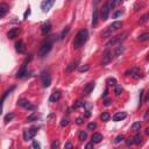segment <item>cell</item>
<instances>
[{
  "label": "cell",
  "mask_w": 149,
  "mask_h": 149,
  "mask_svg": "<svg viewBox=\"0 0 149 149\" xmlns=\"http://www.w3.org/2000/svg\"><path fill=\"white\" fill-rule=\"evenodd\" d=\"M107 93H108V89H106V90L104 91V93H102V97H104V98H105V97L107 96Z\"/></svg>",
  "instance_id": "55"
},
{
  "label": "cell",
  "mask_w": 149,
  "mask_h": 149,
  "mask_svg": "<svg viewBox=\"0 0 149 149\" xmlns=\"http://www.w3.org/2000/svg\"><path fill=\"white\" fill-rule=\"evenodd\" d=\"M89 70H90V65H89V64H85V65H83V66L79 68L80 72H86V71H89Z\"/></svg>",
  "instance_id": "38"
},
{
  "label": "cell",
  "mask_w": 149,
  "mask_h": 149,
  "mask_svg": "<svg viewBox=\"0 0 149 149\" xmlns=\"http://www.w3.org/2000/svg\"><path fill=\"white\" fill-rule=\"evenodd\" d=\"M87 128H89L90 130H93V129H96L97 128V123H94V122L89 123V125H87Z\"/></svg>",
  "instance_id": "44"
},
{
  "label": "cell",
  "mask_w": 149,
  "mask_h": 149,
  "mask_svg": "<svg viewBox=\"0 0 149 149\" xmlns=\"http://www.w3.org/2000/svg\"><path fill=\"white\" fill-rule=\"evenodd\" d=\"M86 149H90V148H93V142L92 143H89V144H86Z\"/></svg>",
  "instance_id": "53"
},
{
  "label": "cell",
  "mask_w": 149,
  "mask_h": 149,
  "mask_svg": "<svg viewBox=\"0 0 149 149\" xmlns=\"http://www.w3.org/2000/svg\"><path fill=\"white\" fill-rule=\"evenodd\" d=\"M123 49H125V48H123L122 44L118 43V46L115 47V53H114V54H115V56H119V55H120V54L123 51Z\"/></svg>",
  "instance_id": "24"
},
{
  "label": "cell",
  "mask_w": 149,
  "mask_h": 149,
  "mask_svg": "<svg viewBox=\"0 0 149 149\" xmlns=\"http://www.w3.org/2000/svg\"><path fill=\"white\" fill-rule=\"evenodd\" d=\"M58 146H59V142H58V141H54L53 143H51V148L55 149V148H57Z\"/></svg>",
  "instance_id": "48"
},
{
  "label": "cell",
  "mask_w": 149,
  "mask_h": 149,
  "mask_svg": "<svg viewBox=\"0 0 149 149\" xmlns=\"http://www.w3.org/2000/svg\"><path fill=\"white\" fill-rule=\"evenodd\" d=\"M25 108H26V110H29V111H34V110H35V108H36V107L34 106V105H32V104H30V102H29V101H27L26 104H25Z\"/></svg>",
  "instance_id": "33"
},
{
  "label": "cell",
  "mask_w": 149,
  "mask_h": 149,
  "mask_svg": "<svg viewBox=\"0 0 149 149\" xmlns=\"http://www.w3.org/2000/svg\"><path fill=\"white\" fill-rule=\"evenodd\" d=\"M93 89H94V83H89V84L85 86V89H84V93H85V94H90Z\"/></svg>",
  "instance_id": "21"
},
{
  "label": "cell",
  "mask_w": 149,
  "mask_h": 149,
  "mask_svg": "<svg viewBox=\"0 0 149 149\" xmlns=\"http://www.w3.org/2000/svg\"><path fill=\"white\" fill-rule=\"evenodd\" d=\"M122 14H123V11L119 9V11H117L115 13H114V14H113V16H112V18H113V19H117V18H119V16L122 15Z\"/></svg>",
  "instance_id": "39"
},
{
  "label": "cell",
  "mask_w": 149,
  "mask_h": 149,
  "mask_svg": "<svg viewBox=\"0 0 149 149\" xmlns=\"http://www.w3.org/2000/svg\"><path fill=\"white\" fill-rule=\"evenodd\" d=\"M112 53L107 49L106 51L104 53V56H102V59H101V65H106V64H108L110 62L112 61Z\"/></svg>",
  "instance_id": "9"
},
{
  "label": "cell",
  "mask_w": 149,
  "mask_h": 149,
  "mask_svg": "<svg viewBox=\"0 0 149 149\" xmlns=\"http://www.w3.org/2000/svg\"><path fill=\"white\" fill-rule=\"evenodd\" d=\"M35 120H37V114H36V113H33V114H30V115L26 119L27 122H32V121H35Z\"/></svg>",
  "instance_id": "30"
},
{
  "label": "cell",
  "mask_w": 149,
  "mask_h": 149,
  "mask_svg": "<svg viewBox=\"0 0 149 149\" xmlns=\"http://www.w3.org/2000/svg\"><path fill=\"white\" fill-rule=\"evenodd\" d=\"M50 30H51V23H50V21L43 22V25L41 26V32H42L43 35H47V34H49V33H50Z\"/></svg>",
  "instance_id": "11"
},
{
  "label": "cell",
  "mask_w": 149,
  "mask_h": 149,
  "mask_svg": "<svg viewBox=\"0 0 149 149\" xmlns=\"http://www.w3.org/2000/svg\"><path fill=\"white\" fill-rule=\"evenodd\" d=\"M41 80H42L43 87H49L51 84V77H50V72L49 70H43L41 72Z\"/></svg>",
  "instance_id": "4"
},
{
  "label": "cell",
  "mask_w": 149,
  "mask_h": 149,
  "mask_svg": "<svg viewBox=\"0 0 149 149\" xmlns=\"http://www.w3.org/2000/svg\"><path fill=\"white\" fill-rule=\"evenodd\" d=\"M140 128H141V122H140V121H135V122L132 125V130H134V132L140 130Z\"/></svg>",
  "instance_id": "25"
},
{
  "label": "cell",
  "mask_w": 149,
  "mask_h": 149,
  "mask_svg": "<svg viewBox=\"0 0 149 149\" xmlns=\"http://www.w3.org/2000/svg\"><path fill=\"white\" fill-rule=\"evenodd\" d=\"M87 38H89V33H87V30L86 29H80L79 32L77 33V35H76V37H74V49L82 48L86 43Z\"/></svg>",
  "instance_id": "1"
},
{
  "label": "cell",
  "mask_w": 149,
  "mask_h": 149,
  "mask_svg": "<svg viewBox=\"0 0 149 149\" xmlns=\"http://www.w3.org/2000/svg\"><path fill=\"white\" fill-rule=\"evenodd\" d=\"M114 93H115V96H117V97L121 96V93H122V87H121V86H117V85H115V90H114Z\"/></svg>",
  "instance_id": "35"
},
{
  "label": "cell",
  "mask_w": 149,
  "mask_h": 149,
  "mask_svg": "<svg viewBox=\"0 0 149 149\" xmlns=\"http://www.w3.org/2000/svg\"><path fill=\"white\" fill-rule=\"evenodd\" d=\"M69 32H70V27L69 26L65 27V28L63 29V32H62V34H61V38H64V37L69 34Z\"/></svg>",
  "instance_id": "34"
},
{
  "label": "cell",
  "mask_w": 149,
  "mask_h": 149,
  "mask_svg": "<svg viewBox=\"0 0 149 149\" xmlns=\"http://www.w3.org/2000/svg\"><path fill=\"white\" fill-rule=\"evenodd\" d=\"M101 140H102V135L100 133H94L92 135V142L93 143H99V142H101Z\"/></svg>",
  "instance_id": "20"
},
{
  "label": "cell",
  "mask_w": 149,
  "mask_h": 149,
  "mask_svg": "<svg viewBox=\"0 0 149 149\" xmlns=\"http://www.w3.org/2000/svg\"><path fill=\"white\" fill-rule=\"evenodd\" d=\"M8 11H9L8 5H7V4H1V5H0V18H1V16H5L6 14L8 13Z\"/></svg>",
  "instance_id": "18"
},
{
  "label": "cell",
  "mask_w": 149,
  "mask_h": 149,
  "mask_svg": "<svg viewBox=\"0 0 149 149\" xmlns=\"http://www.w3.org/2000/svg\"><path fill=\"white\" fill-rule=\"evenodd\" d=\"M68 125H69V120H68V119H65V118L62 119V121H61V126H62V127H65V126H68Z\"/></svg>",
  "instance_id": "42"
},
{
  "label": "cell",
  "mask_w": 149,
  "mask_h": 149,
  "mask_svg": "<svg viewBox=\"0 0 149 149\" xmlns=\"http://www.w3.org/2000/svg\"><path fill=\"white\" fill-rule=\"evenodd\" d=\"M122 27V22L121 21H114L113 23H111L110 26H108V28H107V30L111 33H114V32H117V30H119L120 28Z\"/></svg>",
  "instance_id": "8"
},
{
  "label": "cell",
  "mask_w": 149,
  "mask_h": 149,
  "mask_svg": "<svg viewBox=\"0 0 149 149\" xmlns=\"http://www.w3.org/2000/svg\"><path fill=\"white\" fill-rule=\"evenodd\" d=\"M13 90H14V86H12L9 90L6 91L5 94H4V96H2V98L0 99V113H2V105H4V101H5V99L7 98V96H8V94H9V93H11V92H12Z\"/></svg>",
  "instance_id": "15"
},
{
  "label": "cell",
  "mask_w": 149,
  "mask_h": 149,
  "mask_svg": "<svg viewBox=\"0 0 149 149\" xmlns=\"http://www.w3.org/2000/svg\"><path fill=\"white\" fill-rule=\"evenodd\" d=\"M142 97H143V90L140 91V96H139V107H141V105H142Z\"/></svg>",
  "instance_id": "40"
},
{
  "label": "cell",
  "mask_w": 149,
  "mask_h": 149,
  "mask_svg": "<svg viewBox=\"0 0 149 149\" xmlns=\"http://www.w3.org/2000/svg\"><path fill=\"white\" fill-rule=\"evenodd\" d=\"M90 115H91V113H90V112H89V111H86V113H85V117H86V118H89V117H90Z\"/></svg>",
  "instance_id": "56"
},
{
  "label": "cell",
  "mask_w": 149,
  "mask_h": 149,
  "mask_svg": "<svg viewBox=\"0 0 149 149\" xmlns=\"http://www.w3.org/2000/svg\"><path fill=\"white\" fill-rule=\"evenodd\" d=\"M110 118H111V115H110V113H108V112H104V113L100 115V119L102 120V121H108V120H110Z\"/></svg>",
  "instance_id": "29"
},
{
  "label": "cell",
  "mask_w": 149,
  "mask_h": 149,
  "mask_svg": "<svg viewBox=\"0 0 149 149\" xmlns=\"http://www.w3.org/2000/svg\"><path fill=\"white\" fill-rule=\"evenodd\" d=\"M133 144H134L133 139H128L127 141H126V146H127V147H130V146H133Z\"/></svg>",
  "instance_id": "45"
},
{
  "label": "cell",
  "mask_w": 149,
  "mask_h": 149,
  "mask_svg": "<svg viewBox=\"0 0 149 149\" xmlns=\"http://www.w3.org/2000/svg\"><path fill=\"white\" fill-rule=\"evenodd\" d=\"M86 138H87V133L86 132H80L79 133V135H78V140L79 141H84V140H86Z\"/></svg>",
  "instance_id": "32"
},
{
  "label": "cell",
  "mask_w": 149,
  "mask_h": 149,
  "mask_svg": "<svg viewBox=\"0 0 149 149\" xmlns=\"http://www.w3.org/2000/svg\"><path fill=\"white\" fill-rule=\"evenodd\" d=\"M123 139H125V136H123L122 134H120V135H118L117 138H115V140H114V143H115V144L120 143L121 141H123Z\"/></svg>",
  "instance_id": "37"
},
{
  "label": "cell",
  "mask_w": 149,
  "mask_h": 149,
  "mask_svg": "<svg viewBox=\"0 0 149 149\" xmlns=\"http://www.w3.org/2000/svg\"><path fill=\"white\" fill-rule=\"evenodd\" d=\"M59 98H61V92H59V91H56V92H54L53 94L50 96L49 101H50V102H56Z\"/></svg>",
  "instance_id": "19"
},
{
  "label": "cell",
  "mask_w": 149,
  "mask_h": 149,
  "mask_svg": "<svg viewBox=\"0 0 149 149\" xmlns=\"http://www.w3.org/2000/svg\"><path fill=\"white\" fill-rule=\"evenodd\" d=\"M64 148H69V149H71V148H72V144L70 143V142H68V143L64 144Z\"/></svg>",
  "instance_id": "52"
},
{
  "label": "cell",
  "mask_w": 149,
  "mask_h": 149,
  "mask_svg": "<svg viewBox=\"0 0 149 149\" xmlns=\"http://www.w3.org/2000/svg\"><path fill=\"white\" fill-rule=\"evenodd\" d=\"M26 66L27 65H23L22 64V66L20 68V69L18 70V72H16V74H15V78H22L25 74H27V70H26Z\"/></svg>",
  "instance_id": "16"
},
{
  "label": "cell",
  "mask_w": 149,
  "mask_h": 149,
  "mask_svg": "<svg viewBox=\"0 0 149 149\" xmlns=\"http://www.w3.org/2000/svg\"><path fill=\"white\" fill-rule=\"evenodd\" d=\"M97 21H98V11L94 9V11H93V15H92V25L96 26Z\"/></svg>",
  "instance_id": "26"
},
{
  "label": "cell",
  "mask_w": 149,
  "mask_h": 149,
  "mask_svg": "<svg viewBox=\"0 0 149 149\" xmlns=\"http://www.w3.org/2000/svg\"><path fill=\"white\" fill-rule=\"evenodd\" d=\"M19 34H20V29H19V28H12V29H9V32L7 33V37L11 38V40H13V38H15Z\"/></svg>",
  "instance_id": "12"
},
{
  "label": "cell",
  "mask_w": 149,
  "mask_h": 149,
  "mask_svg": "<svg viewBox=\"0 0 149 149\" xmlns=\"http://www.w3.org/2000/svg\"><path fill=\"white\" fill-rule=\"evenodd\" d=\"M30 15V9H29V8H28V9H27L26 12H25V15H23V19H25V20H26L27 18H28V16Z\"/></svg>",
  "instance_id": "49"
},
{
  "label": "cell",
  "mask_w": 149,
  "mask_h": 149,
  "mask_svg": "<svg viewBox=\"0 0 149 149\" xmlns=\"http://www.w3.org/2000/svg\"><path fill=\"white\" fill-rule=\"evenodd\" d=\"M56 0H43L42 4H41V9H42L44 13L50 11V8L53 7V5L55 4Z\"/></svg>",
  "instance_id": "7"
},
{
  "label": "cell",
  "mask_w": 149,
  "mask_h": 149,
  "mask_svg": "<svg viewBox=\"0 0 149 149\" xmlns=\"http://www.w3.org/2000/svg\"><path fill=\"white\" fill-rule=\"evenodd\" d=\"M138 40L140 41V42L148 41V40H149V34H148V33H143V34H141V35L138 37Z\"/></svg>",
  "instance_id": "23"
},
{
  "label": "cell",
  "mask_w": 149,
  "mask_h": 149,
  "mask_svg": "<svg viewBox=\"0 0 149 149\" xmlns=\"http://www.w3.org/2000/svg\"><path fill=\"white\" fill-rule=\"evenodd\" d=\"M76 122H77V125H82V123L84 122V119L83 118H77L76 119Z\"/></svg>",
  "instance_id": "51"
},
{
  "label": "cell",
  "mask_w": 149,
  "mask_h": 149,
  "mask_svg": "<svg viewBox=\"0 0 149 149\" xmlns=\"http://www.w3.org/2000/svg\"><path fill=\"white\" fill-rule=\"evenodd\" d=\"M104 105L106 107H108V106H111L112 105V101H111V99H105L104 100Z\"/></svg>",
  "instance_id": "46"
},
{
  "label": "cell",
  "mask_w": 149,
  "mask_h": 149,
  "mask_svg": "<svg viewBox=\"0 0 149 149\" xmlns=\"http://www.w3.org/2000/svg\"><path fill=\"white\" fill-rule=\"evenodd\" d=\"M107 85L108 86H115L117 85V79H115V78H108V79H107Z\"/></svg>",
  "instance_id": "31"
},
{
  "label": "cell",
  "mask_w": 149,
  "mask_h": 149,
  "mask_svg": "<svg viewBox=\"0 0 149 149\" xmlns=\"http://www.w3.org/2000/svg\"><path fill=\"white\" fill-rule=\"evenodd\" d=\"M77 66H78V61H74V62H71V63L68 65V68H66V72L68 74H71L72 71L77 69Z\"/></svg>",
  "instance_id": "17"
},
{
  "label": "cell",
  "mask_w": 149,
  "mask_h": 149,
  "mask_svg": "<svg viewBox=\"0 0 149 149\" xmlns=\"http://www.w3.org/2000/svg\"><path fill=\"white\" fill-rule=\"evenodd\" d=\"M37 130H38V127L35 126V127H32L30 129H27L23 132V140L25 141H29V140H32L35 135H36Z\"/></svg>",
  "instance_id": "6"
},
{
  "label": "cell",
  "mask_w": 149,
  "mask_h": 149,
  "mask_svg": "<svg viewBox=\"0 0 149 149\" xmlns=\"http://www.w3.org/2000/svg\"><path fill=\"white\" fill-rule=\"evenodd\" d=\"M110 11H111V0H107V2L102 6V8L100 9V18L104 21H106L107 19H108Z\"/></svg>",
  "instance_id": "5"
},
{
  "label": "cell",
  "mask_w": 149,
  "mask_h": 149,
  "mask_svg": "<svg viewBox=\"0 0 149 149\" xmlns=\"http://www.w3.org/2000/svg\"><path fill=\"white\" fill-rule=\"evenodd\" d=\"M28 100H26V99H20V100L18 101V106H20V107H23L25 106V104H26Z\"/></svg>",
  "instance_id": "43"
},
{
  "label": "cell",
  "mask_w": 149,
  "mask_h": 149,
  "mask_svg": "<svg viewBox=\"0 0 149 149\" xmlns=\"http://www.w3.org/2000/svg\"><path fill=\"white\" fill-rule=\"evenodd\" d=\"M14 117H15V115H14V113H12V112H11V113H8V114L5 117V122H8V121L13 120V119H14Z\"/></svg>",
  "instance_id": "36"
},
{
  "label": "cell",
  "mask_w": 149,
  "mask_h": 149,
  "mask_svg": "<svg viewBox=\"0 0 149 149\" xmlns=\"http://www.w3.org/2000/svg\"><path fill=\"white\" fill-rule=\"evenodd\" d=\"M148 118H149V111H147L146 114H144V120H148Z\"/></svg>",
  "instance_id": "54"
},
{
  "label": "cell",
  "mask_w": 149,
  "mask_h": 149,
  "mask_svg": "<svg viewBox=\"0 0 149 149\" xmlns=\"http://www.w3.org/2000/svg\"><path fill=\"white\" fill-rule=\"evenodd\" d=\"M100 1H101V0H94V5H98Z\"/></svg>",
  "instance_id": "57"
},
{
  "label": "cell",
  "mask_w": 149,
  "mask_h": 149,
  "mask_svg": "<svg viewBox=\"0 0 149 149\" xmlns=\"http://www.w3.org/2000/svg\"><path fill=\"white\" fill-rule=\"evenodd\" d=\"M146 134H147V135L149 134V128H146Z\"/></svg>",
  "instance_id": "58"
},
{
  "label": "cell",
  "mask_w": 149,
  "mask_h": 149,
  "mask_svg": "<svg viewBox=\"0 0 149 149\" xmlns=\"http://www.w3.org/2000/svg\"><path fill=\"white\" fill-rule=\"evenodd\" d=\"M147 21H148V14H144V15L141 16V19L139 20V25H140V26H143Z\"/></svg>",
  "instance_id": "28"
},
{
  "label": "cell",
  "mask_w": 149,
  "mask_h": 149,
  "mask_svg": "<svg viewBox=\"0 0 149 149\" xmlns=\"http://www.w3.org/2000/svg\"><path fill=\"white\" fill-rule=\"evenodd\" d=\"M33 148L40 149V148H41V146H40V143H37L36 141H34V142H33Z\"/></svg>",
  "instance_id": "50"
},
{
  "label": "cell",
  "mask_w": 149,
  "mask_h": 149,
  "mask_svg": "<svg viewBox=\"0 0 149 149\" xmlns=\"http://www.w3.org/2000/svg\"><path fill=\"white\" fill-rule=\"evenodd\" d=\"M122 1L123 0H111V9L114 8V7H117V6H119V5H121Z\"/></svg>",
  "instance_id": "27"
},
{
  "label": "cell",
  "mask_w": 149,
  "mask_h": 149,
  "mask_svg": "<svg viewBox=\"0 0 149 149\" xmlns=\"http://www.w3.org/2000/svg\"><path fill=\"white\" fill-rule=\"evenodd\" d=\"M127 36V33H122L121 35H118V36H114V37H112L111 40L108 41V42L106 43V48L107 49H110L111 47H114L117 43H120L122 40H125V37Z\"/></svg>",
  "instance_id": "3"
},
{
  "label": "cell",
  "mask_w": 149,
  "mask_h": 149,
  "mask_svg": "<svg viewBox=\"0 0 149 149\" xmlns=\"http://www.w3.org/2000/svg\"><path fill=\"white\" fill-rule=\"evenodd\" d=\"M127 117V114H126V112H117L114 115H113V121H121L123 120L125 118Z\"/></svg>",
  "instance_id": "13"
},
{
  "label": "cell",
  "mask_w": 149,
  "mask_h": 149,
  "mask_svg": "<svg viewBox=\"0 0 149 149\" xmlns=\"http://www.w3.org/2000/svg\"><path fill=\"white\" fill-rule=\"evenodd\" d=\"M133 141H134V144H140L142 143V135L140 133H138L133 138Z\"/></svg>",
  "instance_id": "22"
},
{
  "label": "cell",
  "mask_w": 149,
  "mask_h": 149,
  "mask_svg": "<svg viewBox=\"0 0 149 149\" xmlns=\"http://www.w3.org/2000/svg\"><path fill=\"white\" fill-rule=\"evenodd\" d=\"M15 49L16 51L19 54H23L25 51H26V47H25V43H23V41H19V42L15 43Z\"/></svg>",
  "instance_id": "14"
},
{
  "label": "cell",
  "mask_w": 149,
  "mask_h": 149,
  "mask_svg": "<svg viewBox=\"0 0 149 149\" xmlns=\"http://www.w3.org/2000/svg\"><path fill=\"white\" fill-rule=\"evenodd\" d=\"M53 48V42H51V40H48V41H46V42L42 43V46L40 47V50H38V54H37V56L40 57V58H43V57H46L49 53H50V50Z\"/></svg>",
  "instance_id": "2"
},
{
  "label": "cell",
  "mask_w": 149,
  "mask_h": 149,
  "mask_svg": "<svg viewBox=\"0 0 149 149\" xmlns=\"http://www.w3.org/2000/svg\"><path fill=\"white\" fill-rule=\"evenodd\" d=\"M101 36H102V37H106V38H107V37H111V36H112V34L106 29V30H104V32H102Z\"/></svg>",
  "instance_id": "41"
},
{
  "label": "cell",
  "mask_w": 149,
  "mask_h": 149,
  "mask_svg": "<svg viewBox=\"0 0 149 149\" xmlns=\"http://www.w3.org/2000/svg\"><path fill=\"white\" fill-rule=\"evenodd\" d=\"M130 74V76H132L133 78H135V79H139V78L142 77L141 71H140V69H138V68H134V69H132V70H128L127 72H126V74Z\"/></svg>",
  "instance_id": "10"
},
{
  "label": "cell",
  "mask_w": 149,
  "mask_h": 149,
  "mask_svg": "<svg viewBox=\"0 0 149 149\" xmlns=\"http://www.w3.org/2000/svg\"><path fill=\"white\" fill-rule=\"evenodd\" d=\"M32 59H33V56H32V55H29V57H27V58L25 59V62H23L22 64H23V65H27V63H29Z\"/></svg>",
  "instance_id": "47"
}]
</instances>
